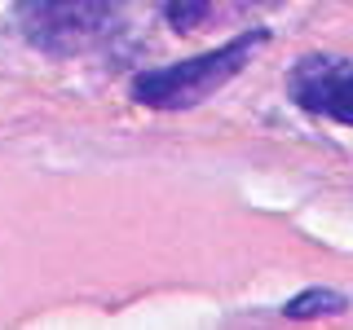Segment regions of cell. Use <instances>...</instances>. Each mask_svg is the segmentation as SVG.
Returning a JSON list of instances; mask_svg holds the SVG:
<instances>
[{
    "mask_svg": "<svg viewBox=\"0 0 353 330\" xmlns=\"http://www.w3.org/2000/svg\"><path fill=\"white\" fill-rule=\"evenodd\" d=\"M132 0H18L14 27L49 58H80L124 31Z\"/></svg>",
    "mask_w": 353,
    "mask_h": 330,
    "instance_id": "cell-1",
    "label": "cell"
},
{
    "mask_svg": "<svg viewBox=\"0 0 353 330\" xmlns=\"http://www.w3.org/2000/svg\"><path fill=\"white\" fill-rule=\"evenodd\" d=\"M265 44H270V31L252 27V31H243V36L225 40L212 53L159 66V71H141L137 80L128 84V93H132L137 106H150V110H190L199 102H208L216 88H225L243 66L252 62V53L265 49Z\"/></svg>",
    "mask_w": 353,
    "mask_h": 330,
    "instance_id": "cell-2",
    "label": "cell"
},
{
    "mask_svg": "<svg viewBox=\"0 0 353 330\" xmlns=\"http://www.w3.org/2000/svg\"><path fill=\"white\" fill-rule=\"evenodd\" d=\"M287 93L292 102L309 115H327L336 124L353 128V62L349 58H327V53H309L292 66L287 75Z\"/></svg>",
    "mask_w": 353,
    "mask_h": 330,
    "instance_id": "cell-3",
    "label": "cell"
},
{
    "mask_svg": "<svg viewBox=\"0 0 353 330\" xmlns=\"http://www.w3.org/2000/svg\"><path fill=\"white\" fill-rule=\"evenodd\" d=\"M256 5H274V0H159L163 18L176 36H190V31H203L208 22L221 18H234L243 9H256Z\"/></svg>",
    "mask_w": 353,
    "mask_h": 330,
    "instance_id": "cell-4",
    "label": "cell"
},
{
    "mask_svg": "<svg viewBox=\"0 0 353 330\" xmlns=\"http://www.w3.org/2000/svg\"><path fill=\"white\" fill-rule=\"evenodd\" d=\"M349 300L340 291H331V286H309L301 291L296 300L283 304V317H292V322H305V317H331V313H345Z\"/></svg>",
    "mask_w": 353,
    "mask_h": 330,
    "instance_id": "cell-5",
    "label": "cell"
}]
</instances>
